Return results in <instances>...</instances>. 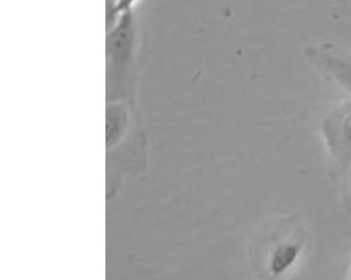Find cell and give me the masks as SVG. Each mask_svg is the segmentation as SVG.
Returning <instances> with one entry per match:
<instances>
[{
    "label": "cell",
    "mask_w": 351,
    "mask_h": 280,
    "mask_svg": "<svg viewBox=\"0 0 351 280\" xmlns=\"http://www.w3.org/2000/svg\"><path fill=\"white\" fill-rule=\"evenodd\" d=\"M307 244L305 233L293 221H283L274 232L260 242L258 262L267 279L280 280L301 259Z\"/></svg>",
    "instance_id": "cell-2"
},
{
    "label": "cell",
    "mask_w": 351,
    "mask_h": 280,
    "mask_svg": "<svg viewBox=\"0 0 351 280\" xmlns=\"http://www.w3.org/2000/svg\"><path fill=\"white\" fill-rule=\"evenodd\" d=\"M305 58L351 97V52L331 41L306 47Z\"/></svg>",
    "instance_id": "cell-4"
},
{
    "label": "cell",
    "mask_w": 351,
    "mask_h": 280,
    "mask_svg": "<svg viewBox=\"0 0 351 280\" xmlns=\"http://www.w3.org/2000/svg\"><path fill=\"white\" fill-rule=\"evenodd\" d=\"M135 103L107 101V148L115 149L123 142L136 125Z\"/></svg>",
    "instance_id": "cell-5"
},
{
    "label": "cell",
    "mask_w": 351,
    "mask_h": 280,
    "mask_svg": "<svg viewBox=\"0 0 351 280\" xmlns=\"http://www.w3.org/2000/svg\"><path fill=\"white\" fill-rule=\"evenodd\" d=\"M321 132L333 162L344 170L351 168V99L338 103L325 115Z\"/></svg>",
    "instance_id": "cell-3"
},
{
    "label": "cell",
    "mask_w": 351,
    "mask_h": 280,
    "mask_svg": "<svg viewBox=\"0 0 351 280\" xmlns=\"http://www.w3.org/2000/svg\"><path fill=\"white\" fill-rule=\"evenodd\" d=\"M138 25L134 12L123 14L106 36L107 101L135 103L137 89Z\"/></svg>",
    "instance_id": "cell-1"
},
{
    "label": "cell",
    "mask_w": 351,
    "mask_h": 280,
    "mask_svg": "<svg viewBox=\"0 0 351 280\" xmlns=\"http://www.w3.org/2000/svg\"><path fill=\"white\" fill-rule=\"evenodd\" d=\"M139 0H117V14L119 17L127 12L133 11L134 5L138 3Z\"/></svg>",
    "instance_id": "cell-6"
},
{
    "label": "cell",
    "mask_w": 351,
    "mask_h": 280,
    "mask_svg": "<svg viewBox=\"0 0 351 280\" xmlns=\"http://www.w3.org/2000/svg\"><path fill=\"white\" fill-rule=\"evenodd\" d=\"M347 280H351V260L350 264H349L348 277H347Z\"/></svg>",
    "instance_id": "cell-7"
}]
</instances>
